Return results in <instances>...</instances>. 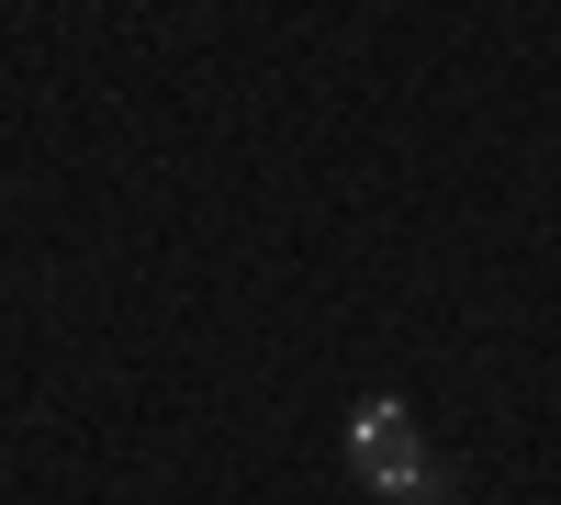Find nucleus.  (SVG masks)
Returning a JSON list of instances; mask_svg holds the SVG:
<instances>
[{
	"instance_id": "f257e3e1",
	"label": "nucleus",
	"mask_w": 561,
	"mask_h": 505,
	"mask_svg": "<svg viewBox=\"0 0 561 505\" xmlns=\"http://www.w3.org/2000/svg\"><path fill=\"white\" fill-rule=\"evenodd\" d=\"M348 472H359L370 494H382V505L427 483V438H415V416H404L393 393H370L359 416H348Z\"/></svg>"
},
{
	"instance_id": "f03ea898",
	"label": "nucleus",
	"mask_w": 561,
	"mask_h": 505,
	"mask_svg": "<svg viewBox=\"0 0 561 505\" xmlns=\"http://www.w3.org/2000/svg\"><path fill=\"white\" fill-rule=\"evenodd\" d=\"M393 505H438V494H427V483H415V494H393Z\"/></svg>"
}]
</instances>
